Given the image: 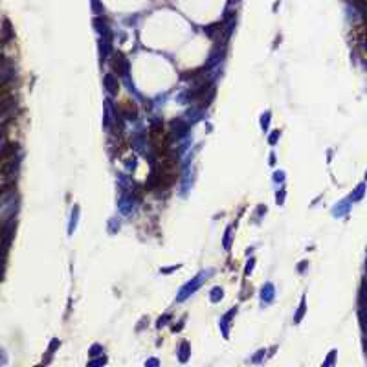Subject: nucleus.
<instances>
[{
	"label": "nucleus",
	"mask_w": 367,
	"mask_h": 367,
	"mask_svg": "<svg viewBox=\"0 0 367 367\" xmlns=\"http://www.w3.org/2000/svg\"><path fill=\"white\" fill-rule=\"evenodd\" d=\"M178 156L169 149L167 153L158 155L156 160V182L160 187L173 186L178 180Z\"/></svg>",
	"instance_id": "nucleus-1"
},
{
	"label": "nucleus",
	"mask_w": 367,
	"mask_h": 367,
	"mask_svg": "<svg viewBox=\"0 0 367 367\" xmlns=\"http://www.w3.org/2000/svg\"><path fill=\"white\" fill-rule=\"evenodd\" d=\"M151 143H153V147H155V151L158 153V155H162V153H167L169 151V136L167 132H165V129H163V125H153L151 127Z\"/></svg>",
	"instance_id": "nucleus-2"
},
{
	"label": "nucleus",
	"mask_w": 367,
	"mask_h": 367,
	"mask_svg": "<svg viewBox=\"0 0 367 367\" xmlns=\"http://www.w3.org/2000/svg\"><path fill=\"white\" fill-rule=\"evenodd\" d=\"M114 68H116L118 72L122 70V68H125V59H123L122 53H116V55H114Z\"/></svg>",
	"instance_id": "nucleus-3"
}]
</instances>
